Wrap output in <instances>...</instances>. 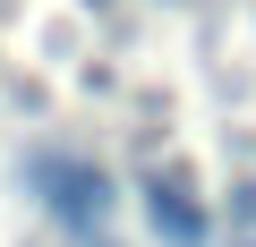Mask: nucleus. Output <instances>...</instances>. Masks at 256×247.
<instances>
[{
	"mask_svg": "<svg viewBox=\"0 0 256 247\" xmlns=\"http://www.w3.org/2000/svg\"><path fill=\"white\" fill-rule=\"evenodd\" d=\"M34 188H43V205H52L77 239H102L111 188H102V171H94V162H77V154H34Z\"/></svg>",
	"mask_w": 256,
	"mask_h": 247,
	"instance_id": "1",
	"label": "nucleus"
},
{
	"mask_svg": "<svg viewBox=\"0 0 256 247\" xmlns=\"http://www.w3.org/2000/svg\"><path fill=\"white\" fill-rule=\"evenodd\" d=\"M146 222L171 239V247H205V205L188 196V179H146Z\"/></svg>",
	"mask_w": 256,
	"mask_h": 247,
	"instance_id": "2",
	"label": "nucleus"
}]
</instances>
